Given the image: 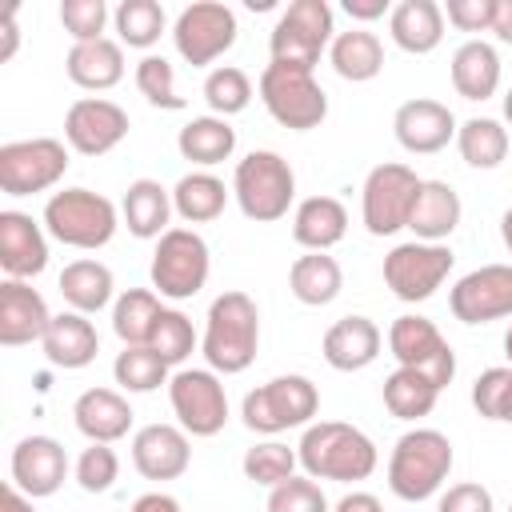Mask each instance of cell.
<instances>
[{"mask_svg": "<svg viewBox=\"0 0 512 512\" xmlns=\"http://www.w3.org/2000/svg\"><path fill=\"white\" fill-rule=\"evenodd\" d=\"M436 512H492V492L484 484H452Z\"/></svg>", "mask_w": 512, "mask_h": 512, "instance_id": "51", "label": "cell"}, {"mask_svg": "<svg viewBox=\"0 0 512 512\" xmlns=\"http://www.w3.org/2000/svg\"><path fill=\"white\" fill-rule=\"evenodd\" d=\"M392 128H396V140H400L408 152L428 156V152L448 148V140L456 136V116H452L448 104L420 96V100H408V104L396 108Z\"/></svg>", "mask_w": 512, "mask_h": 512, "instance_id": "19", "label": "cell"}, {"mask_svg": "<svg viewBox=\"0 0 512 512\" xmlns=\"http://www.w3.org/2000/svg\"><path fill=\"white\" fill-rule=\"evenodd\" d=\"M452 472V444L436 428H412L388 456V488L400 500H428Z\"/></svg>", "mask_w": 512, "mask_h": 512, "instance_id": "3", "label": "cell"}, {"mask_svg": "<svg viewBox=\"0 0 512 512\" xmlns=\"http://www.w3.org/2000/svg\"><path fill=\"white\" fill-rule=\"evenodd\" d=\"M60 24L76 44L88 40H104V24H108V8L104 0H64L60 4Z\"/></svg>", "mask_w": 512, "mask_h": 512, "instance_id": "46", "label": "cell"}, {"mask_svg": "<svg viewBox=\"0 0 512 512\" xmlns=\"http://www.w3.org/2000/svg\"><path fill=\"white\" fill-rule=\"evenodd\" d=\"M296 460L304 464V472L312 480H368L376 472V444L352 428V424H340V420H320V424H308L304 436H300V448H296Z\"/></svg>", "mask_w": 512, "mask_h": 512, "instance_id": "1", "label": "cell"}, {"mask_svg": "<svg viewBox=\"0 0 512 512\" xmlns=\"http://www.w3.org/2000/svg\"><path fill=\"white\" fill-rule=\"evenodd\" d=\"M448 304H452V316L464 324H488V320L512 316V264H484L460 276Z\"/></svg>", "mask_w": 512, "mask_h": 512, "instance_id": "16", "label": "cell"}, {"mask_svg": "<svg viewBox=\"0 0 512 512\" xmlns=\"http://www.w3.org/2000/svg\"><path fill=\"white\" fill-rule=\"evenodd\" d=\"M148 348H152V352H160V360H164L168 368H172V364H180V360H188V356H192V348H196L192 320H188L184 312H176V308H164V316H160V324H156V332H152Z\"/></svg>", "mask_w": 512, "mask_h": 512, "instance_id": "45", "label": "cell"}, {"mask_svg": "<svg viewBox=\"0 0 512 512\" xmlns=\"http://www.w3.org/2000/svg\"><path fill=\"white\" fill-rule=\"evenodd\" d=\"M160 316H164V308H160L156 292H148V288H128V292L116 300V308H112V332H116L124 344H148L152 332H156V324H160Z\"/></svg>", "mask_w": 512, "mask_h": 512, "instance_id": "38", "label": "cell"}, {"mask_svg": "<svg viewBox=\"0 0 512 512\" xmlns=\"http://www.w3.org/2000/svg\"><path fill=\"white\" fill-rule=\"evenodd\" d=\"M260 344V312L248 292H220L208 308V328H204V360L212 372L236 376L256 360Z\"/></svg>", "mask_w": 512, "mask_h": 512, "instance_id": "2", "label": "cell"}, {"mask_svg": "<svg viewBox=\"0 0 512 512\" xmlns=\"http://www.w3.org/2000/svg\"><path fill=\"white\" fill-rule=\"evenodd\" d=\"M192 460L188 432L176 424H148L132 436V464L144 480H176Z\"/></svg>", "mask_w": 512, "mask_h": 512, "instance_id": "20", "label": "cell"}, {"mask_svg": "<svg viewBox=\"0 0 512 512\" xmlns=\"http://www.w3.org/2000/svg\"><path fill=\"white\" fill-rule=\"evenodd\" d=\"M492 32L500 40L512 44V0H496V16H492Z\"/></svg>", "mask_w": 512, "mask_h": 512, "instance_id": "57", "label": "cell"}, {"mask_svg": "<svg viewBox=\"0 0 512 512\" xmlns=\"http://www.w3.org/2000/svg\"><path fill=\"white\" fill-rule=\"evenodd\" d=\"M228 204V188L224 180H216L212 172H188L180 176V184L172 188V208L188 220V224H208L224 212Z\"/></svg>", "mask_w": 512, "mask_h": 512, "instance_id": "36", "label": "cell"}, {"mask_svg": "<svg viewBox=\"0 0 512 512\" xmlns=\"http://www.w3.org/2000/svg\"><path fill=\"white\" fill-rule=\"evenodd\" d=\"M68 172V148L52 136L12 140L0 148V192L4 196H32L52 188Z\"/></svg>", "mask_w": 512, "mask_h": 512, "instance_id": "11", "label": "cell"}, {"mask_svg": "<svg viewBox=\"0 0 512 512\" xmlns=\"http://www.w3.org/2000/svg\"><path fill=\"white\" fill-rule=\"evenodd\" d=\"M332 40V8L324 0H292L276 28H272V64H292V68H316L320 52Z\"/></svg>", "mask_w": 512, "mask_h": 512, "instance_id": "8", "label": "cell"}, {"mask_svg": "<svg viewBox=\"0 0 512 512\" xmlns=\"http://www.w3.org/2000/svg\"><path fill=\"white\" fill-rule=\"evenodd\" d=\"M0 512H36V508H32V496H24L16 484H4V492H0Z\"/></svg>", "mask_w": 512, "mask_h": 512, "instance_id": "55", "label": "cell"}, {"mask_svg": "<svg viewBox=\"0 0 512 512\" xmlns=\"http://www.w3.org/2000/svg\"><path fill=\"white\" fill-rule=\"evenodd\" d=\"M504 356H508V360H512V328H508V332H504Z\"/></svg>", "mask_w": 512, "mask_h": 512, "instance_id": "61", "label": "cell"}, {"mask_svg": "<svg viewBox=\"0 0 512 512\" xmlns=\"http://www.w3.org/2000/svg\"><path fill=\"white\" fill-rule=\"evenodd\" d=\"M168 216H172V192L160 180H132L124 192V224L132 236L140 240H160L168 232Z\"/></svg>", "mask_w": 512, "mask_h": 512, "instance_id": "31", "label": "cell"}, {"mask_svg": "<svg viewBox=\"0 0 512 512\" xmlns=\"http://www.w3.org/2000/svg\"><path fill=\"white\" fill-rule=\"evenodd\" d=\"M68 80L88 88V92H104L112 84L124 80V52L116 40H88V44H72L68 52Z\"/></svg>", "mask_w": 512, "mask_h": 512, "instance_id": "29", "label": "cell"}, {"mask_svg": "<svg viewBox=\"0 0 512 512\" xmlns=\"http://www.w3.org/2000/svg\"><path fill=\"white\" fill-rule=\"evenodd\" d=\"M260 100L268 116L292 132H308L328 116V96L308 68L268 64L260 72Z\"/></svg>", "mask_w": 512, "mask_h": 512, "instance_id": "6", "label": "cell"}, {"mask_svg": "<svg viewBox=\"0 0 512 512\" xmlns=\"http://www.w3.org/2000/svg\"><path fill=\"white\" fill-rule=\"evenodd\" d=\"M40 344H44V356L56 368H68V372L92 364L96 352H100V336H96V328H92V320L84 312H60V316H52V324H48V332H44Z\"/></svg>", "mask_w": 512, "mask_h": 512, "instance_id": "25", "label": "cell"}, {"mask_svg": "<svg viewBox=\"0 0 512 512\" xmlns=\"http://www.w3.org/2000/svg\"><path fill=\"white\" fill-rule=\"evenodd\" d=\"M168 400L184 432L192 436H216L228 420V396L216 372L208 368H184L168 380Z\"/></svg>", "mask_w": 512, "mask_h": 512, "instance_id": "15", "label": "cell"}, {"mask_svg": "<svg viewBox=\"0 0 512 512\" xmlns=\"http://www.w3.org/2000/svg\"><path fill=\"white\" fill-rule=\"evenodd\" d=\"M288 288L300 304L308 308H320V304H332L344 288V272L332 256L324 252H308V256H296L292 268H288Z\"/></svg>", "mask_w": 512, "mask_h": 512, "instance_id": "32", "label": "cell"}, {"mask_svg": "<svg viewBox=\"0 0 512 512\" xmlns=\"http://www.w3.org/2000/svg\"><path fill=\"white\" fill-rule=\"evenodd\" d=\"M500 236H504V248L512 252V208L500 216Z\"/></svg>", "mask_w": 512, "mask_h": 512, "instance_id": "58", "label": "cell"}, {"mask_svg": "<svg viewBox=\"0 0 512 512\" xmlns=\"http://www.w3.org/2000/svg\"><path fill=\"white\" fill-rule=\"evenodd\" d=\"M44 228L68 248H104L116 232V204L88 188H64L44 204Z\"/></svg>", "mask_w": 512, "mask_h": 512, "instance_id": "5", "label": "cell"}, {"mask_svg": "<svg viewBox=\"0 0 512 512\" xmlns=\"http://www.w3.org/2000/svg\"><path fill=\"white\" fill-rule=\"evenodd\" d=\"M0 32H4V48H0V60H12V56H16V44H20V32H16V12H4V20H0Z\"/></svg>", "mask_w": 512, "mask_h": 512, "instance_id": "56", "label": "cell"}, {"mask_svg": "<svg viewBox=\"0 0 512 512\" xmlns=\"http://www.w3.org/2000/svg\"><path fill=\"white\" fill-rule=\"evenodd\" d=\"M388 28L404 52L424 56L444 40V8L436 0H400L388 16Z\"/></svg>", "mask_w": 512, "mask_h": 512, "instance_id": "28", "label": "cell"}, {"mask_svg": "<svg viewBox=\"0 0 512 512\" xmlns=\"http://www.w3.org/2000/svg\"><path fill=\"white\" fill-rule=\"evenodd\" d=\"M508 512H512V504H508Z\"/></svg>", "mask_w": 512, "mask_h": 512, "instance_id": "62", "label": "cell"}, {"mask_svg": "<svg viewBox=\"0 0 512 512\" xmlns=\"http://www.w3.org/2000/svg\"><path fill=\"white\" fill-rule=\"evenodd\" d=\"M344 12L352 20H376L388 12V0H344Z\"/></svg>", "mask_w": 512, "mask_h": 512, "instance_id": "53", "label": "cell"}, {"mask_svg": "<svg viewBox=\"0 0 512 512\" xmlns=\"http://www.w3.org/2000/svg\"><path fill=\"white\" fill-rule=\"evenodd\" d=\"M452 248L448 244H424V240H412V244H396L388 256H384V284L392 288V296L416 304V300H428L452 272Z\"/></svg>", "mask_w": 512, "mask_h": 512, "instance_id": "13", "label": "cell"}, {"mask_svg": "<svg viewBox=\"0 0 512 512\" xmlns=\"http://www.w3.org/2000/svg\"><path fill=\"white\" fill-rule=\"evenodd\" d=\"M452 88L464 100H488L500 88V56L484 40H468L452 52Z\"/></svg>", "mask_w": 512, "mask_h": 512, "instance_id": "30", "label": "cell"}, {"mask_svg": "<svg viewBox=\"0 0 512 512\" xmlns=\"http://www.w3.org/2000/svg\"><path fill=\"white\" fill-rule=\"evenodd\" d=\"M208 280V244L192 228H168L152 252V288L168 300H188Z\"/></svg>", "mask_w": 512, "mask_h": 512, "instance_id": "9", "label": "cell"}, {"mask_svg": "<svg viewBox=\"0 0 512 512\" xmlns=\"http://www.w3.org/2000/svg\"><path fill=\"white\" fill-rule=\"evenodd\" d=\"M112 376L128 392H152V388H160L168 380V364L148 344H124V352L112 364Z\"/></svg>", "mask_w": 512, "mask_h": 512, "instance_id": "40", "label": "cell"}, {"mask_svg": "<svg viewBox=\"0 0 512 512\" xmlns=\"http://www.w3.org/2000/svg\"><path fill=\"white\" fill-rule=\"evenodd\" d=\"M504 120L512 124V88H508V96H504Z\"/></svg>", "mask_w": 512, "mask_h": 512, "instance_id": "60", "label": "cell"}, {"mask_svg": "<svg viewBox=\"0 0 512 512\" xmlns=\"http://www.w3.org/2000/svg\"><path fill=\"white\" fill-rule=\"evenodd\" d=\"M316 412H320V392L308 376H276V380L252 388L244 396V408H240L244 424L252 432H264V436L308 424Z\"/></svg>", "mask_w": 512, "mask_h": 512, "instance_id": "7", "label": "cell"}, {"mask_svg": "<svg viewBox=\"0 0 512 512\" xmlns=\"http://www.w3.org/2000/svg\"><path fill=\"white\" fill-rule=\"evenodd\" d=\"M444 12H448V24H456L460 32H492L496 0H448Z\"/></svg>", "mask_w": 512, "mask_h": 512, "instance_id": "50", "label": "cell"}, {"mask_svg": "<svg viewBox=\"0 0 512 512\" xmlns=\"http://www.w3.org/2000/svg\"><path fill=\"white\" fill-rule=\"evenodd\" d=\"M388 348L400 368L424 372L436 388H448L456 376V352L428 316H396L388 328Z\"/></svg>", "mask_w": 512, "mask_h": 512, "instance_id": "14", "label": "cell"}, {"mask_svg": "<svg viewBox=\"0 0 512 512\" xmlns=\"http://www.w3.org/2000/svg\"><path fill=\"white\" fill-rule=\"evenodd\" d=\"M236 12L220 0H196L188 4L180 16H176V28H172V40H176V52L192 64V68H204L212 64L216 56H224L232 44H236Z\"/></svg>", "mask_w": 512, "mask_h": 512, "instance_id": "12", "label": "cell"}, {"mask_svg": "<svg viewBox=\"0 0 512 512\" xmlns=\"http://www.w3.org/2000/svg\"><path fill=\"white\" fill-rule=\"evenodd\" d=\"M128 512H180V500L168 496V492H148V496H140Z\"/></svg>", "mask_w": 512, "mask_h": 512, "instance_id": "52", "label": "cell"}, {"mask_svg": "<svg viewBox=\"0 0 512 512\" xmlns=\"http://www.w3.org/2000/svg\"><path fill=\"white\" fill-rule=\"evenodd\" d=\"M48 324H52V312L32 284H24V280L0 284V344L16 348V344L44 340Z\"/></svg>", "mask_w": 512, "mask_h": 512, "instance_id": "22", "label": "cell"}, {"mask_svg": "<svg viewBox=\"0 0 512 512\" xmlns=\"http://www.w3.org/2000/svg\"><path fill=\"white\" fill-rule=\"evenodd\" d=\"M332 512H384V508H380V500L372 492H348Z\"/></svg>", "mask_w": 512, "mask_h": 512, "instance_id": "54", "label": "cell"}, {"mask_svg": "<svg viewBox=\"0 0 512 512\" xmlns=\"http://www.w3.org/2000/svg\"><path fill=\"white\" fill-rule=\"evenodd\" d=\"M68 476V452L52 436H24L12 448V484L24 496H52Z\"/></svg>", "mask_w": 512, "mask_h": 512, "instance_id": "18", "label": "cell"}, {"mask_svg": "<svg viewBox=\"0 0 512 512\" xmlns=\"http://www.w3.org/2000/svg\"><path fill=\"white\" fill-rule=\"evenodd\" d=\"M380 344H384V336L368 316H340L324 332L320 352L336 372H360L380 356Z\"/></svg>", "mask_w": 512, "mask_h": 512, "instance_id": "23", "label": "cell"}, {"mask_svg": "<svg viewBox=\"0 0 512 512\" xmlns=\"http://www.w3.org/2000/svg\"><path fill=\"white\" fill-rule=\"evenodd\" d=\"M328 56H332L336 76H344V80H352V84L372 80V76H380V68H384V44H380L376 32H364V28L340 32V36L332 40Z\"/></svg>", "mask_w": 512, "mask_h": 512, "instance_id": "34", "label": "cell"}, {"mask_svg": "<svg viewBox=\"0 0 512 512\" xmlns=\"http://www.w3.org/2000/svg\"><path fill=\"white\" fill-rule=\"evenodd\" d=\"M112 268L100 260H72L60 272V296L72 304V312H100L112 300Z\"/></svg>", "mask_w": 512, "mask_h": 512, "instance_id": "35", "label": "cell"}, {"mask_svg": "<svg viewBox=\"0 0 512 512\" xmlns=\"http://www.w3.org/2000/svg\"><path fill=\"white\" fill-rule=\"evenodd\" d=\"M420 176L408 164H376L364 180V196H360V216L364 228L372 236H392L400 228H408L416 192H420Z\"/></svg>", "mask_w": 512, "mask_h": 512, "instance_id": "10", "label": "cell"}, {"mask_svg": "<svg viewBox=\"0 0 512 512\" xmlns=\"http://www.w3.org/2000/svg\"><path fill=\"white\" fill-rule=\"evenodd\" d=\"M456 148L472 168H496L508 156V128L488 116H472L456 128Z\"/></svg>", "mask_w": 512, "mask_h": 512, "instance_id": "39", "label": "cell"}, {"mask_svg": "<svg viewBox=\"0 0 512 512\" xmlns=\"http://www.w3.org/2000/svg\"><path fill=\"white\" fill-rule=\"evenodd\" d=\"M176 148H180L184 160L212 168V164H220V160H228L236 152V128L224 116H196V120H188L180 128Z\"/></svg>", "mask_w": 512, "mask_h": 512, "instance_id": "33", "label": "cell"}, {"mask_svg": "<svg viewBox=\"0 0 512 512\" xmlns=\"http://www.w3.org/2000/svg\"><path fill=\"white\" fill-rule=\"evenodd\" d=\"M292 468H296V452L280 440H264V444L244 452V476L264 484V488H276V484L292 480Z\"/></svg>", "mask_w": 512, "mask_h": 512, "instance_id": "43", "label": "cell"}, {"mask_svg": "<svg viewBox=\"0 0 512 512\" xmlns=\"http://www.w3.org/2000/svg\"><path fill=\"white\" fill-rule=\"evenodd\" d=\"M204 100H208V108H212L216 116H236V112H244L248 100H252V80H248L240 68H232V64L212 68L208 80H204Z\"/></svg>", "mask_w": 512, "mask_h": 512, "instance_id": "42", "label": "cell"}, {"mask_svg": "<svg viewBox=\"0 0 512 512\" xmlns=\"http://www.w3.org/2000/svg\"><path fill=\"white\" fill-rule=\"evenodd\" d=\"M508 388H512V368H488V372H480L476 384H472V404H476V412H480L484 420H500V404H504Z\"/></svg>", "mask_w": 512, "mask_h": 512, "instance_id": "49", "label": "cell"}, {"mask_svg": "<svg viewBox=\"0 0 512 512\" xmlns=\"http://www.w3.org/2000/svg\"><path fill=\"white\" fill-rule=\"evenodd\" d=\"M72 416H76V428L92 444H112V440L128 436V428H132V408L112 388H88V392H80L76 404H72Z\"/></svg>", "mask_w": 512, "mask_h": 512, "instance_id": "24", "label": "cell"}, {"mask_svg": "<svg viewBox=\"0 0 512 512\" xmlns=\"http://www.w3.org/2000/svg\"><path fill=\"white\" fill-rule=\"evenodd\" d=\"M436 396H440V388L424 372H416V368H396L384 380V408L396 420H420V416H428L436 408Z\"/></svg>", "mask_w": 512, "mask_h": 512, "instance_id": "37", "label": "cell"}, {"mask_svg": "<svg viewBox=\"0 0 512 512\" xmlns=\"http://www.w3.org/2000/svg\"><path fill=\"white\" fill-rule=\"evenodd\" d=\"M64 136L80 156H104L128 136V112L104 96H84L68 108Z\"/></svg>", "mask_w": 512, "mask_h": 512, "instance_id": "17", "label": "cell"}, {"mask_svg": "<svg viewBox=\"0 0 512 512\" xmlns=\"http://www.w3.org/2000/svg\"><path fill=\"white\" fill-rule=\"evenodd\" d=\"M460 212H464V208H460V196H456L452 184H444V180H424L420 192H416L408 228L416 232V240H424V244H440L444 236L456 232Z\"/></svg>", "mask_w": 512, "mask_h": 512, "instance_id": "26", "label": "cell"}, {"mask_svg": "<svg viewBox=\"0 0 512 512\" xmlns=\"http://www.w3.org/2000/svg\"><path fill=\"white\" fill-rule=\"evenodd\" d=\"M120 476V456L108 448V444H92L80 452L76 460V480L84 492H108Z\"/></svg>", "mask_w": 512, "mask_h": 512, "instance_id": "47", "label": "cell"}, {"mask_svg": "<svg viewBox=\"0 0 512 512\" xmlns=\"http://www.w3.org/2000/svg\"><path fill=\"white\" fill-rule=\"evenodd\" d=\"M348 232V212L336 196H308L292 216V240L308 252H328Z\"/></svg>", "mask_w": 512, "mask_h": 512, "instance_id": "27", "label": "cell"}, {"mask_svg": "<svg viewBox=\"0 0 512 512\" xmlns=\"http://www.w3.org/2000/svg\"><path fill=\"white\" fill-rule=\"evenodd\" d=\"M136 88L156 108H168V112L184 108V96L176 92V72H172V64L164 56H144L136 64Z\"/></svg>", "mask_w": 512, "mask_h": 512, "instance_id": "44", "label": "cell"}, {"mask_svg": "<svg viewBox=\"0 0 512 512\" xmlns=\"http://www.w3.org/2000/svg\"><path fill=\"white\" fill-rule=\"evenodd\" d=\"M268 512H328V500L316 480L292 476L268 492Z\"/></svg>", "mask_w": 512, "mask_h": 512, "instance_id": "48", "label": "cell"}, {"mask_svg": "<svg viewBox=\"0 0 512 512\" xmlns=\"http://www.w3.org/2000/svg\"><path fill=\"white\" fill-rule=\"evenodd\" d=\"M500 420L512 424V388H508V396H504V404H500Z\"/></svg>", "mask_w": 512, "mask_h": 512, "instance_id": "59", "label": "cell"}, {"mask_svg": "<svg viewBox=\"0 0 512 512\" xmlns=\"http://www.w3.org/2000/svg\"><path fill=\"white\" fill-rule=\"evenodd\" d=\"M232 192H236V204L248 220L256 224H268V220H280L288 216V204L296 196V176L288 168V160L280 152H248L240 164H236V176H232Z\"/></svg>", "mask_w": 512, "mask_h": 512, "instance_id": "4", "label": "cell"}, {"mask_svg": "<svg viewBox=\"0 0 512 512\" xmlns=\"http://www.w3.org/2000/svg\"><path fill=\"white\" fill-rule=\"evenodd\" d=\"M116 32L128 48H152L164 32V8L156 0H124L116 8Z\"/></svg>", "mask_w": 512, "mask_h": 512, "instance_id": "41", "label": "cell"}, {"mask_svg": "<svg viewBox=\"0 0 512 512\" xmlns=\"http://www.w3.org/2000/svg\"><path fill=\"white\" fill-rule=\"evenodd\" d=\"M0 268L8 280H28L48 268V240L28 212H0Z\"/></svg>", "mask_w": 512, "mask_h": 512, "instance_id": "21", "label": "cell"}]
</instances>
